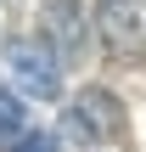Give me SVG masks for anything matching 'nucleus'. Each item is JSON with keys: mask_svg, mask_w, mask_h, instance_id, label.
I'll use <instances>...</instances> for the list:
<instances>
[{"mask_svg": "<svg viewBox=\"0 0 146 152\" xmlns=\"http://www.w3.org/2000/svg\"><path fill=\"white\" fill-rule=\"evenodd\" d=\"M6 68L17 79V90L34 96V102H56L62 96V56L51 51L45 34H11L6 39Z\"/></svg>", "mask_w": 146, "mask_h": 152, "instance_id": "obj_1", "label": "nucleus"}, {"mask_svg": "<svg viewBox=\"0 0 146 152\" xmlns=\"http://www.w3.org/2000/svg\"><path fill=\"white\" fill-rule=\"evenodd\" d=\"M118 124H124V107H118V96L90 85V90H79V96L68 102V113H62V141L101 147L107 135H118Z\"/></svg>", "mask_w": 146, "mask_h": 152, "instance_id": "obj_2", "label": "nucleus"}, {"mask_svg": "<svg viewBox=\"0 0 146 152\" xmlns=\"http://www.w3.org/2000/svg\"><path fill=\"white\" fill-rule=\"evenodd\" d=\"M39 17H45V39H51V51L62 56V68H73L79 56H84V34H90V17L79 11V0H39Z\"/></svg>", "mask_w": 146, "mask_h": 152, "instance_id": "obj_3", "label": "nucleus"}, {"mask_svg": "<svg viewBox=\"0 0 146 152\" xmlns=\"http://www.w3.org/2000/svg\"><path fill=\"white\" fill-rule=\"evenodd\" d=\"M96 34L113 51H129L135 34H141V0H101L96 6Z\"/></svg>", "mask_w": 146, "mask_h": 152, "instance_id": "obj_4", "label": "nucleus"}, {"mask_svg": "<svg viewBox=\"0 0 146 152\" xmlns=\"http://www.w3.org/2000/svg\"><path fill=\"white\" fill-rule=\"evenodd\" d=\"M11 152H62V141H56V135H45V130H34V135H23Z\"/></svg>", "mask_w": 146, "mask_h": 152, "instance_id": "obj_5", "label": "nucleus"}]
</instances>
